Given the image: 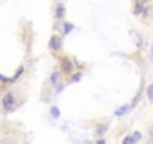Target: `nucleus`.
Instances as JSON below:
<instances>
[{"label": "nucleus", "instance_id": "obj_1", "mask_svg": "<svg viewBox=\"0 0 153 144\" xmlns=\"http://www.w3.org/2000/svg\"><path fill=\"white\" fill-rule=\"evenodd\" d=\"M12 105H14V96H12L11 93H8V95L3 98V107L6 110H11Z\"/></svg>", "mask_w": 153, "mask_h": 144}, {"label": "nucleus", "instance_id": "obj_2", "mask_svg": "<svg viewBox=\"0 0 153 144\" xmlns=\"http://www.w3.org/2000/svg\"><path fill=\"white\" fill-rule=\"evenodd\" d=\"M50 48L51 50H59L60 48V39H59L57 36H53L50 39Z\"/></svg>", "mask_w": 153, "mask_h": 144}, {"label": "nucleus", "instance_id": "obj_3", "mask_svg": "<svg viewBox=\"0 0 153 144\" xmlns=\"http://www.w3.org/2000/svg\"><path fill=\"white\" fill-rule=\"evenodd\" d=\"M62 69H63L65 72H71V69H72L71 60H68V59H63V60H62Z\"/></svg>", "mask_w": 153, "mask_h": 144}, {"label": "nucleus", "instance_id": "obj_4", "mask_svg": "<svg viewBox=\"0 0 153 144\" xmlns=\"http://www.w3.org/2000/svg\"><path fill=\"white\" fill-rule=\"evenodd\" d=\"M56 15H57L59 18H62V17L65 15V6H63V5H59V6H57V14H56Z\"/></svg>", "mask_w": 153, "mask_h": 144}, {"label": "nucleus", "instance_id": "obj_5", "mask_svg": "<svg viewBox=\"0 0 153 144\" xmlns=\"http://www.w3.org/2000/svg\"><path fill=\"white\" fill-rule=\"evenodd\" d=\"M147 96H149V101L153 102V86H149V89H147Z\"/></svg>", "mask_w": 153, "mask_h": 144}, {"label": "nucleus", "instance_id": "obj_6", "mask_svg": "<svg viewBox=\"0 0 153 144\" xmlns=\"http://www.w3.org/2000/svg\"><path fill=\"white\" fill-rule=\"evenodd\" d=\"M51 116L54 117V119H57V117L60 116V111H59L56 107H54V108H51Z\"/></svg>", "mask_w": 153, "mask_h": 144}, {"label": "nucleus", "instance_id": "obj_7", "mask_svg": "<svg viewBox=\"0 0 153 144\" xmlns=\"http://www.w3.org/2000/svg\"><path fill=\"white\" fill-rule=\"evenodd\" d=\"M128 110H129V107H122L120 110H117V111H116V114H117V116H122V114H125Z\"/></svg>", "mask_w": 153, "mask_h": 144}, {"label": "nucleus", "instance_id": "obj_8", "mask_svg": "<svg viewBox=\"0 0 153 144\" xmlns=\"http://www.w3.org/2000/svg\"><path fill=\"white\" fill-rule=\"evenodd\" d=\"M134 143H135V140L132 138V137H126L123 140V144H134Z\"/></svg>", "mask_w": 153, "mask_h": 144}, {"label": "nucleus", "instance_id": "obj_9", "mask_svg": "<svg viewBox=\"0 0 153 144\" xmlns=\"http://www.w3.org/2000/svg\"><path fill=\"white\" fill-rule=\"evenodd\" d=\"M72 29H74V26H72V24H69V23L65 24V33H69Z\"/></svg>", "mask_w": 153, "mask_h": 144}, {"label": "nucleus", "instance_id": "obj_10", "mask_svg": "<svg viewBox=\"0 0 153 144\" xmlns=\"http://www.w3.org/2000/svg\"><path fill=\"white\" fill-rule=\"evenodd\" d=\"M51 81H53V83H56V81H57V72H54V74H53V77H51Z\"/></svg>", "mask_w": 153, "mask_h": 144}, {"label": "nucleus", "instance_id": "obj_11", "mask_svg": "<svg viewBox=\"0 0 153 144\" xmlns=\"http://www.w3.org/2000/svg\"><path fill=\"white\" fill-rule=\"evenodd\" d=\"M140 137H141V135H140V132H135V134H134V137H132V138H134V140H138Z\"/></svg>", "mask_w": 153, "mask_h": 144}, {"label": "nucleus", "instance_id": "obj_12", "mask_svg": "<svg viewBox=\"0 0 153 144\" xmlns=\"http://www.w3.org/2000/svg\"><path fill=\"white\" fill-rule=\"evenodd\" d=\"M80 77H81V75H80V74H77V75L74 77V80H75V81H77V80H80Z\"/></svg>", "mask_w": 153, "mask_h": 144}, {"label": "nucleus", "instance_id": "obj_13", "mask_svg": "<svg viewBox=\"0 0 153 144\" xmlns=\"http://www.w3.org/2000/svg\"><path fill=\"white\" fill-rule=\"evenodd\" d=\"M96 144H105V141H104V140H99V141H98Z\"/></svg>", "mask_w": 153, "mask_h": 144}, {"label": "nucleus", "instance_id": "obj_14", "mask_svg": "<svg viewBox=\"0 0 153 144\" xmlns=\"http://www.w3.org/2000/svg\"><path fill=\"white\" fill-rule=\"evenodd\" d=\"M150 56H152V60H153V45H152V54Z\"/></svg>", "mask_w": 153, "mask_h": 144}]
</instances>
